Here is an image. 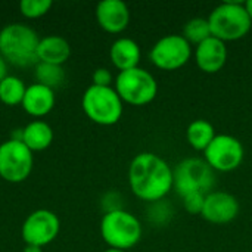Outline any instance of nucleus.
<instances>
[{"label": "nucleus", "mask_w": 252, "mask_h": 252, "mask_svg": "<svg viewBox=\"0 0 252 252\" xmlns=\"http://www.w3.org/2000/svg\"><path fill=\"white\" fill-rule=\"evenodd\" d=\"M128 185L131 192L145 202L165 199L174 185L173 168L159 155L140 152L128 165Z\"/></svg>", "instance_id": "obj_1"}, {"label": "nucleus", "mask_w": 252, "mask_h": 252, "mask_svg": "<svg viewBox=\"0 0 252 252\" xmlns=\"http://www.w3.org/2000/svg\"><path fill=\"white\" fill-rule=\"evenodd\" d=\"M38 43L37 32L25 24L13 22L0 30V55L10 65L30 66L37 63Z\"/></svg>", "instance_id": "obj_2"}, {"label": "nucleus", "mask_w": 252, "mask_h": 252, "mask_svg": "<svg viewBox=\"0 0 252 252\" xmlns=\"http://www.w3.org/2000/svg\"><path fill=\"white\" fill-rule=\"evenodd\" d=\"M211 35L227 43L244 38L252 27L245 3L224 1L216 6L208 15Z\"/></svg>", "instance_id": "obj_3"}, {"label": "nucleus", "mask_w": 252, "mask_h": 252, "mask_svg": "<svg viewBox=\"0 0 252 252\" xmlns=\"http://www.w3.org/2000/svg\"><path fill=\"white\" fill-rule=\"evenodd\" d=\"M142 232L139 219L126 210L108 211L100 220V236L114 250L128 251L134 248L142 238Z\"/></svg>", "instance_id": "obj_4"}, {"label": "nucleus", "mask_w": 252, "mask_h": 252, "mask_svg": "<svg viewBox=\"0 0 252 252\" xmlns=\"http://www.w3.org/2000/svg\"><path fill=\"white\" fill-rule=\"evenodd\" d=\"M123 100L114 87L89 86L81 97L86 117L99 126H114L123 117Z\"/></svg>", "instance_id": "obj_5"}, {"label": "nucleus", "mask_w": 252, "mask_h": 252, "mask_svg": "<svg viewBox=\"0 0 252 252\" xmlns=\"http://www.w3.org/2000/svg\"><path fill=\"white\" fill-rule=\"evenodd\" d=\"M173 189L179 196L201 192L210 193L216 186V171L204 158H186L173 168Z\"/></svg>", "instance_id": "obj_6"}, {"label": "nucleus", "mask_w": 252, "mask_h": 252, "mask_svg": "<svg viewBox=\"0 0 252 252\" xmlns=\"http://www.w3.org/2000/svg\"><path fill=\"white\" fill-rule=\"evenodd\" d=\"M114 89L123 102L133 106L148 105L158 94V83L155 77L140 66L120 71Z\"/></svg>", "instance_id": "obj_7"}, {"label": "nucleus", "mask_w": 252, "mask_h": 252, "mask_svg": "<svg viewBox=\"0 0 252 252\" xmlns=\"http://www.w3.org/2000/svg\"><path fill=\"white\" fill-rule=\"evenodd\" d=\"M34 167L32 152L19 140L9 139L0 145V177L9 183L27 180Z\"/></svg>", "instance_id": "obj_8"}, {"label": "nucleus", "mask_w": 252, "mask_h": 252, "mask_svg": "<svg viewBox=\"0 0 252 252\" xmlns=\"http://www.w3.org/2000/svg\"><path fill=\"white\" fill-rule=\"evenodd\" d=\"M192 53V44L182 34H168L152 46L149 59L159 69L176 71L190 61Z\"/></svg>", "instance_id": "obj_9"}, {"label": "nucleus", "mask_w": 252, "mask_h": 252, "mask_svg": "<svg viewBox=\"0 0 252 252\" xmlns=\"http://www.w3.org/2000/svg\"><path fill=\"white\" fill-rule=\"evenodd\" d=\"M245 157L242 142L230 134H217L204 151V159L214 171L229 173L241 167Z\"/></svg>", "instance_id": "obj_10"}, {"label": "nucleus", "mask_w": 252, "mask_h": 252, "mask_svg": "<svg viewBox=\"0 0 252 252\" xmlns=\"http://www.w3.org/2000/svg\"><path fill=\"white\" fill-rule=\"evenodd\" d=\"M61 230V221L58 216L50 210L32 211L21 227V236L25 245L46 247L53 242Z\"/></svg>", "instance_id": "obj_11"}, {"label": "nucleus", "mask_w": 252, "mask_h": 252, "mask_svg": "<svg viewBox=\"0 0 252 252\" xmlns=\"http://www.w3.org/2000/svg\"><path fill=\"white\" fill-rule=\"evenodd\" d=\"M239 201L229 192L213 190L207 193L201 216L213 224H227L239 214Z\"/></svg>", "instance_id": "obj_12"}, {"label": "nucleus", "mask_w": 252, "mask_h": 252, "mask_svg": "<svg viewBox=\"0 0 252 252\" xmlns=\"http://www.w3.org/2000/svg\"><path fill=\"white\" fill-rule=\"evenodd\" d=\"M195 62L198 68L207 74H216L227 62L229 50L224 41L216 38V37H208L205 41L199 43L195 46Z\"/></svg>", "instance_id": "obj_13"}, {"label": "nucleus", "mask_w": 252, "mask_h": 252, "mask_svg": "<svg viewBox=\"0 0 252 252\" xmlns=\"http://www.w3.org/2000/svg\"><path fill=\"white\" fill-rule=\"evenodd\" d=\"M96 21L106 32H123L130 22L128 6L123 0H102L96 6Z\"/></svg>", "instance_id": "obj_14"}, {"label": "nucleus", "mask_w": 252, "mask_h": 252, "mask_svg": "<svg viewBox=\"0 0 252 252\" xmlns=\"http://www.w3.org/2000/svg\"><path fill=\"white\" fill-rule=\"evenodd\" d=\"M55 102H56V96H55L53 89L34 83L27 87V92L21 105L28 115L34 118H41V117H46L53 109Z\"/></svg>", "instance_id": "obj_15"}, {"label": "nucleus", "mask_w": 252, "mask_h": 252, "mask_svg": "<svg viewBox=\"0 0 252 252\" xmlns=\"http://www.w3.org/2000/svg\"><path fill=\"white\" fill-rule=\"evenodd\" d=\"M71 56V44L61 35H47L40 38L37 49V61L62 66Z\"/></svg>", "instance_id": "obj_16"}, {"label": "nucleus", "mask_w": 252, "mask_h": 252, "mask_svg": "<svg viewBox=\"0 0 252 252\" xmlns=\"http://www.w3.org/2000/svg\"><path fill=\"white\" fill-rule=\"evenodd\" d=\"M109 58L114 66L118 68L120 71L136 68L139 66V62L142 58L140 46L133 38L120 37L112 43L109 49Z\"/></svg>", "instance_id": "obj_17"}, {"label": "nucleus", "mask_w": 252, "mask_h": 252, "mask_svg": "<svg viewBox=\"0 0 252 252\" xmlns=\"http://www.w3.org/2000/svg\"><path fill=\"white\" fill-rule=\"evenodd\" d=\"M19 139L32 154L47 149L53 142V130L43 120H34L28 123L22 130Z\"/></svg>", "instance_id": "obj_18"}, {"label": "nucleus", "mask_w": 252, "mask_h": 252, "mask_svg": "<svg viewBox=\"0 0 252 252\" xmlns=\"http://www.w3.org/2000/svg\"><path fill=\"white\" fill-rule=\"evenodd\" d=\"M216 136H217V133H216L214 126L204 118H198V120L192 121L186 130V139H188L189 145L193 149L202 151V152L210 146V143L213 142V139Z\"/></svg>", "instance_id": "obj_19"}, {"label": "nucleus", "mask_w": 252, "mask_h": 252, "mask_svg": "<svg viewBox=\"0 0 252 252\" xmlns=\"http://www.w3.org/2000/svg\"><path fill=\"white\" fill-rule=\"evenodd\" d=\"M27 92V86L16 75H7L0 81V102L6 106L21 105Z\"/></svg>", "instance_id": "obj_20"}, {"label": "nucleus", "mask_w": 252, "mask_h": 252, "mask_svg": "<svg viewBox=\"0 0 252 252\" xmlns=\"http://www.w3.org/2000/svg\"><path fill=\"white\" fill-rule=\"evenodd\" d=\"M190 44L198 46L199 43L205 41L208 37H211V28H210V22L208 18H192L185 24L183 28V34H182Z\"/></svg>", "instance_id": "obj_21"}, {"label": "nucleus", "mask_w": 252, "mask_h": 252, "mask_svg": "<svg viewBox=\"0 0 252 252\" xmlns=\"http://www.w3.org/2000/svg\"><path fill=\"white\" fill-rule=\"evenodd\" d=\"M35 78H37L38 84L55 89L63 83L65 72H63L62 66H59V65L37 62L35 63Z\"/></svg>", "instance_id": "obj_22"}, {"label": "nucleus", "mask_w": 252, "mask_h": 252, "mask_svg": "<svg viewBox=\"0 0 252 252\" xmlns=\"http://www.w3.org/2000/svg\"><path fill=\"white\" fill-rule=\"evenodd\" d=\"M53 6L52 0H22L19 3V12L27 19H37L44 16Z\"/></svg>", "instance_id": "obj_23"}, {"label": "nucleus", "mask_w": 252, "mask_h": 252, "mask_svg": "<svg viewBox=\"0 0 252 252\" xmlns=\"http://www.w3.org/2000/svg\"><path fill=\"white\" fill-rule=\"evenodd\" d=\"M173 207L171 204L165 202V199L157 201L151 204L149 208V220L152 221V224L155 226H165L171 217H173Z\"/></svg>", "instance_id": "obj_24"}, {"label": "nucleus", "mask_w": 252, "mask_h": 252, "mask_svg": "<svg viewBox=\"0 0 252 252\" xmlns=\"http://www.w3.org/2000/svg\"><path fill=\"white\" fill-rule=\"evenodd\" d=\"M205 196L207 195L205 193H201V192H195V193L185 195L182 198L185 210L189 214H199L201 216L202 208H204V202H205Z\"/></svg>", "instance_id": "obj_25"}, {"label": "nucleus", "mask_w": 252, "mask_h": 252, "mask_svg": "<svg viewBox=\"0 0 252 252\" xmlns=\"http://www.w3.org/2000/svg\"><path fill=\"white\" fill-rule=\"evenodd\" d=\"M112 74L108 68H96L92 74V84L93 86H99V87H111L112 84Z\"/></svg>", "instance_id": "obj_26"}, {"label": "nucleus", "mask_w": 252, "mask_h": 252, "mask_svg": "<svg viewBox=\"0 0 252 252\" xmlns=\"http://www.w3.org/2000/svg\"><path fill=\"white\" fill-rule=\"evenodd\" d=\"M4 77H7V62L1 58V55H0V81L4 78Z\"/></svg>", "instance_id": "obj_27"}, {"label": "nucleus", "mask_w": 252, "mask_h": 252, "mask_svg": "<svg viewBox=\"0 0 252 252\" xmlns=\"http://www.w3.org/2000/svg\"><path fill=\"white\" fill-rule=\"evenodd\" d=\"M22 252H43V248L35 247V245H25V248H24Z\"/></svg>", "instance_id": "obj_28"}, {"label": "nucleus", "mask_w": 252, "mask_h": 252, "mask_svg": "<svg viewBox=\"0 0 252 252\" xmlns=\"http://www.w3.org/2000/svg\"><path fill=\"white\" fill-rule=\"evenodd\" d=\"M245 9H247V12H248V15H250V18H251L252 21V0L245 1Z\"/></svg>", "instance_id": "obj_29"}, {"label": "nucleus", "mask_w": 252, "mask_h": 252, "mask_svg": "<svg viewBox=\"0 0 252 252\" xmlns=\"http://www.w3.org/2000/svg\"><path fill=\"white\" fill-rule=\"evenodd\" d=\"M102 252H128V251H121V250H114V248H108V250H105V251Z\"/></svg>", "instance_id": "obj_30"}]
</instances>
